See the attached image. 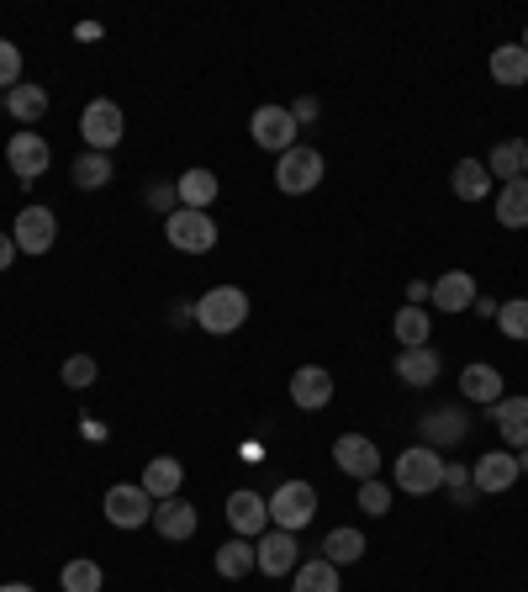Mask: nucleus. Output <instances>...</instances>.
<instances>
[{"label":"nucleus","instance_id":"2f4dec72","mask_svg":"<svg viewBox=\"0 0 528 592\" xmlns=\"http://www.w3.org/2000/svg\"><path fill=\"white\" fill-rule=\"evenodd\" d=\"M486 170H492V180H502V185L524 180V144H497L492 159H486Z\"/></svg>","mask_w":528,"mask_h":592},{"label":"nucleus","instance_id":"423d86ee","mask_svg":"<svg viewBox=\"0 0 528 592\" xmlns=\"http://www.w3.org/2000/svg\"><path fill=\"white\" fill-rule=\"evenodd\" d=\"M122 133H127V122H122L117 101H90L85 112H80V138H85V148H95V153H112V148L122 144Z\"/></svg>","mask_w":528,"mask_h":592},{"label":"nucleus","instance_id":"0eeeda50","mask_svg":"<svg viewBox=\"0 0 528 592\" xmlns=\"http://www.w3.org/2000/svg\"><path fill=\"white\" fill-rule=\"evenodd\" d=\"M101 508H106V524H112V530H144V524H153V498H148L138 481L112 487Z\"/></svg>","mask_w":528,"mask_h":592},{"label":"nucleus","instance_id":"aec40b11","mask_svg":"<svg viewBox=\"0 0 528 592\" xmlns=\"http://www.w3.org/2000/svg\"><path fill=\"white\" fill-rule=\"evenodd\" d=\"M439 371H444V360H439V350H428V344H417V350H402V355H397V382L402 386L439 382Z\"/></svg>","mask_w":528,"mask_h":592},{"label":"nucleus","instance_id":"79ce46f5","mask_svg":"<svg viewBox=\"0 0 528 592\" xmlns=\"http://www.w3.org/2000/svg\"><path fill=\"white\" fill-rule=\"evenodd\" d=\"M408 296H412V307H417V301H428V296H434V286H428V281H412Z\"/></svg>","mask_w":528,"mask_h":592},{"label":"nucleus","instance_id":"72a5a7b5","mask_svg":"<svg viewBox=\"0 0 528 592\" xmlns=\"http://www.w3.org/2000/svg\"><path fill=\"white\" fill-rule=\"evenodd\" d=\"M391 333L402 339V350H417V344L428 339V312H423V307H402L397 323H391Z\"/></svg>","mask_w":528,"mask_h":592},{"label":"nucleus","instance_id":"de8ad7c7","mask_svg":"<svg viewBox=\"0 0 528 592\" xmlns=\"http://www.w3.org/2000/svg\"><path fill=\"white\" fill-rule=\"evenodd\" d=\"M0 106H5V90H0Z\"/></svg>","mask_w":528,"mask_h":592},{"label":"nucleus","instance_id":"ddd939ff","mask_svg":"<svg viewBox=\"0 0 528 592\" xmlns=\"http://www.w3.org/2000/svg\"><path fill=\"white\" fill-rule=\"evenodd\" d=\"M254 561H260L264 577H291L296 566H301L296 534H291V530H269V534H260V545H254Z\"/></svg>","mask_w":528,"mask_h":592},{"label":"nucleus","instance_id":"473e14b6","mask_svg":"<svg viewBox=\"0 0 528 592\" xmlns=\"http://www.w3.org/2000/svg\"><path fill=\"white\" fill-rule=\"evenodd\" d=\"M59 582H64V592H101L106 571H101L95 561H85V556H80V561H69V566L59 571Z\"/></svg>","mask_w":528,"mask_h":592},{"label":"nucleus","instance_id":"4468645a","mask_svg":"<svg viewBox=\"0 0 528 592\" xmlns=\"http://www.w3.org/2000/svg\"><path fill=\"white\" fill-rule=\"evenodd\" d=\"M291 402L296 408H307V413H318L333 402V376H328L323 365H301L291 376Z\"/></svg>","mask_w":528,"mask_h":592},{"label":"nucleus","instance_id":"f8f14e48","mask_svg":"<svg viewBox=\"0 0 528 592\" xmlns=\"http://www.w3.org/2000/svg\"><path fill=\"white\" fill-rule=\"evenodd\" d=\"M333 466L344 476H354V481H370V476L381 471V449L365 434H344V440L333 444Z\"/></svg>","mask_w":528,"mask_h":592},{"label":"nucleus","instance_id":"7ed1b4c3","mask_svg":"<svg viewBox=\"0 0 528 592\" xmlns=\"http://www.w3.org/2000/svg\"><path fill=\"white\" fill-rule=\"evenodd\" d=\"M318 519V487L312 481H280L269 492V524L275 530H307Z\"/></svg>","mask_w":528,"mask_h":592},{"label":"nucleus","instance_id":"6ab92c4d","mask_svg":"<svg viewBox=\"0 0 528 592\" xmlns=\"http://www.w3.org/2000/svg\"><path fill=\"white\" fill-rule=\"evenodd\" d=\"M434 307L439 312H470L475 307V281H470L466 270H444L439 281H434Z\"/></svg>","mask_w":528,"mask_h":592},{"label":"nucleus","instance_id":"5701e85b","mask_svg":"<svg viewBox=\"0 0 528 592\" xmlns=\"http://www.w3.org/2000/svg\"><path fill=\"white\" fill-rule=\"evenodd\" d=\"M455 196H460V202H486V196H492V170H486V159H460V164H455Z\"/></svg>","mask_w":528,"mask_h":592},{"label":"nucleus","instance_id":"c756f323","mask_svg":"<svg viewBox=\"0 0 528 592\" xmlns=\"http://www.w3.org/2000/svg\"><path fill=\"white\" fill-rule=\"evenodd\" d=\"M112 175H117V170H112V159H106V153H95V148H85V153L74 159V185H80V191H101Z\"/></svg>","mask_w":528,"mask_h":592},{"label":"nucleus","instance_id":"a878e982","mask_svg":"<svg viewBox=\"0 0 528 592\" xmlns=\"http://www.w3.org/2000/svg\"><path fill=\"white\" fill-rule=\"evenodd\" d=\"M5 112L32 127V122L48 112V90H43V86H16V90H5Z\"/></svg>","mask_w":528,"mask_h":592},{"label":"nucleus","instance_id":"37998d69","mask_svg":"<svg viewBox=\"0 0 528 592\" xmlns=\"http://www.w3.org/2000/svg\"><path fill=\"white\" fill-rule=\"evenodd\" d=\"M0 592H32L27 582H0Z\"/></svg>","mask_w":528,"mask_h":592},{"label":"nucleus","instance_id":"a19ab883","mask_svg":"<svg viewBox=\"0 0 528 592\" xmlns=\"http://www.w3.org/2000/svg\"><path fill=\"white\" fill-rule=\"evenodd\" d=\"M11 260H16V238L0 234V270H11Z\"/></svg>","mask_w":528,"mask_h":592},{"label":"nucleus","instance_id":"bb28decb","mask_svg":"<svg viewBox=\"0 0 528 592\" xmlns=\"http://www.w3.org/2000/svg\"><path fill=\"white\" fill-rule=\"evenodd\" d=\"M254 545H249V539H228V545H222V550H217V577H228V582H238V577H249V571H254Z\"/></svg>","mask_w":528,"mask_h":592},{"label":"nucleus","instance_id":"49530a36","mask_svg":"<svg viewBox=\"0 0 528 592\" xmlns=\"http://www.w3.org/2000/svg\"><path fill=\"white\" fill-rule=\"evenodd\" d=\"M524 48H528V27H524Z\"/></svg>","mask_w":528,"mask_h":592},{"label":"nucleus","instance_id":"f3484780","mask_svg":"<svg viewBox=\"0 0 528 592\" xmlns=\"http://www.w3.org/2000/svg\"><path fill=\"white\" fill-rule=\"evenodd\" d=\"M228 524H233L238 539L264 534V524H269V503H264L260 492H233V498H228Z\"/></svg>","mask_w":528,"mask_h":592},{"label":"nucleus","instance_id":"b1692460","mask_svg":"<svg viewBox=\"0 0 528 592\" xmlns=\"http://www.w3.org/2000/svg\"><path fill=\"white\" fill-rule=\"evenodd\" d=\"M460 440H466V413L460 408H439V413L423 418V444L444 449V444H460Z\"/></svg>","mask_w":528,"mask_h":592},{"label":"nucleus","instance_id":"4be33fe9","mask_svg":"<svg viewBox=\"0 0 528 592\" xmlns=\"http://www.w3.org/2000/svg\"><path fill=\"white\" fill-rule=\"evenodd\" d=\"M217 175L211 170H185V175L175 180V196H180V207H191V212H206L211 202H217Z\"/></svg>","mask_w":528,"mask_h":592},{"label":"nucleus","instance_id":"cd10ccee","mask_svg":"<svg viewBox=\"0 0 528 592\" xmlns=\"http://www.w3.org/2000/svg\"><path fill=\"white\" fill-rule=\"evenodd\" d=\"M497 223H502V228H528V180H513V185H502V196H497Z\"/></svg>","mask_w":528,"mask_h":592},{"label":"nucleus","instance_id":"ea45409f","mask_svg":"<svg viewBox=\"0 0 528 592\" xmlns=\"http://www.w3.org/2000/svg\"><path fill=\"white\" fill-rule=\"evenodd\" d=\"M291 117H296V127H301V122H312V117H318V95H301V101L291 106Z\"/></svg>","mask_w":528,"mask_h":592},{"label":"nucleus","instance_id":"412c9836","mask_svg":"<svg viewBox=\"0 0 528 592\" xmlns=\"http://www.w3.org/2000/svg\"><path fill=\"white\" fill-rule=\"evenodd\" d=\"M460 391H466L470 402L492 408V402H502V371L497 365H466L460 371Z\"/></svg>","mask_w":528,"mask_h":592},{"label":"nucleus","instance_id":"20e7f679","mask_svg":"<svg viewBox=\"0 0 528 592\" xmlns=\"http://www.w3.org/2000/svg\"><path fill=\"white\" fill-rule=\"evenodd\" d=\"M328 175V164H323V153L318 148H307V144H296L280 153V164H275V185L286 191V196H307V191H318Z\"/></svg>","mask_w":528,"mask_h":592},{"label":"nucleus","instance_id":"7c9ffc66","mask_svg":"<svg viewBox=\"0 0 528 592\" xmlns=\"http://www.w3.org/2000/svg\"><path fill=\"white\" fill-rule=\"evenodd\" d=\"M291 592H338V566H328V561H307V566H296Z\"/></svg>","mask_w":528,"mask_h":592},{"label":"nucleus","instance_id":"58836bf2","mask_svg":"<svg viewBox=\"0 0 528 592\" xmlns=\"http://www.w3.org/2000/svg\"><path fill=\"white\" fill-rule=\"evenodd\" d=\"M444 487H455V503H470V466H444Z\"/></svg>","mask_w":528,"mask_h":592},{"label":"nucleus","instance_id":"c03bdc74","mask_svg":"<svg viewBox=\"0 0 528 592\" xmlns=\"http://www.w3.org/2000/svg\"><path fill=\"white\" fill-rule=\"evenodd\" d=\"M518 471H528V449H518Z\"/></svg>","mask_w":528,"mask_h":592},{"label":"nucleus","instance_id":"4c0bfd02","mask_svg":"<svg viewBox=\"0 0 528 592\" xmlns=\"http://www.w3.org/2000/svg\"><path fill=\"white\" fill-rule=\"evenodd\" d=\"M64 382L74 386V391H85L95 382V355H69L64 360Z\"/></svg>","mask_w":528,"mask_h":592},{"label":"nucleus","instance_id":"2eb2a0df","mask_svg":"<svg viewBox=\"0 0 528 592\" xmlns=\"http://www.w3.org/2000/svg\"><path fill=\"white\" fill-rule=\"evenodd\" d=\"M180 481H185V466H180L175 455H153L144 466V481L138 487H144L153 503H164V498H180Z\"/></svg>","mask_w":528,"mask_h":592},{"label":"nucleus","instance_id":"39448f33","mask_svg":"<svg viewBox=\"0 0 528 592\" xmlns=\"http://www.w3.org/2000/svg\"><path fill=\"white\" fill-rule=\"evenodd\" d=\"M164 238L175 243L180 254H211L217 249V223H211V212L175 207L164 217Z\"/></svg>","mask_w":528,"mask_h":592},{"label":"nucleus","instance_id":"393cba45","mask_svg":"<svg viewBox=\"0 0 528 592\" xmlns=\"http://www.w3.org/2000/svg\"><path fill=\"white\" fill-rule=\"evenodd\" d=\"M492 80L497 86H528V48L524 43H502L492 54Z\"/></svg>","mask_w":528,"mask_h":592},{"label":"nucleus","instance_id":"a18cd8bd","mask_svg":"<svg viewBox=\"0 0 528 592\" xmlns=\"http://www.w3.org/2000/svg\"><path fill=\"white\" fill-rule=\"evenodd\" d=\"M524 180H528V144H524Z\"/></svg>","mask_w":528,"mask_h":592},{"label":"nucleus","instance_id":"a211bd4d","mask_svg":"<svg viewBox=\"0 0 528 592\" xmlns=\"http://www.w3.org/2000/svg\"><path fill=\"white\" fill-rule=\"evenodd\" d=\"M492 423L513 449H528V397H502L492 402Z\"/></svg>","mask_w":528,"mask_h":592},{"label":"nucleus","instance_id":"f257e3e1","mask_svg":"<svg viewBox=\"0 0 528 592\" xmlns=\"http://www.w3.org/2000/svg\"><path fill=\"white\" fill-rule=\"evenodd\" d=\"M391 476H397V487H402L408 498H428V492H439L444 487V455L434 449V444H412V449L397 455Z\"/></svg>","mask_w":528,"mask_h":592},{"label":"nucleus","instance_id":"6e6552de","mask_svg":"<svg viewBox=\"0 0 528 592\" xmlns=\"http://www.w3.org/2000/svg\"><path fill=\"white\" fill-rule=\"evenodd\" d=\"M11 238H16V254H48L54 238H59V217L54 207H22L16 223H11Z\"/></svg>","mask_w":528,"mask_h":592},{"label":"nucleus","instance_id":"dca6fc26","mask_svg":"<svg viewBox=\"0 0 528 592\" xmlns=\"http://www.w3.org/2000/svg\"><path fill=\"white\" fill-rule=\"evenodd\" d=\"M153 530L164 534V539H191V534L202 530V519H196V508L185 503V498H164V503H153Z\"/></svg>","mask_w":528,"mask_h":592},{"label":"nucleus","instance_id":"c9c22d12","mask_svg":"<svg viewBox=\"0 0 528 592\" xmlns=\"http://www.w3.org/2000/svg\"><path fill=\"white\" fill-rule=\"evenodd\" d=\"M359 508H365L370 519L391 513V487H386V481H376V476H370V481H359Z\"/></svg>","mask_w":528,"mask_h":592},{"label":"nucleus","instance_id":"c85d7f7f","mask_svg":"<svg viewBox=\"0 0 528 592\" xmlns=\"http://www.w3.org/2000/svg\"><path fill=\"white\" fill-rule=\"evenodd\" d=\"M359 556H365V534L359 530H333L323 539V561L328 566H354Z\"/></svg>","mask_w":528,"mask_h":592},{"label":"nucleus","instance_id":"f704fd0d","mask_svg":"<svg viewBox=\"0 0 528 592\" xmlns=\"http://www.w3.org/2000/svg\"><path fill=\"white\" fill-rule=\"evenodd\" d=\"M497 323L507 339H518V344H528V296H513V301H502L497 307Z\"/></svg>","mask_w":528,"mask_h":592},{"label":"nucleus","instance_id":"9b49d317","mask_svg":"<svg viewBox=\"0 0 528 592\" xmlns=\"http://www.w3.org/2000/svg\"><path fill=\"white\" fill-rule=\"evenodd\" d=\"M518 476H524L518 471V455H513V449H492V455H481V460L470 466V487L486 492V498H497V492H507Z\"/></svg>","mask_w":528,"mask_h":592},{"label":"nucleus","instance_id":"f03ea898","mask_svg":"<svg viewBox=\"0 0 528 592\" xmlns=\"http://www.w3.org/2000/svg\"><path fill=\"white\" fill-rule=\"evenodd\" d=\"M196 323H202L211 339L238 333V328L249 323V292H238V286H211V292L196 301Z\"/></svg>","mask_w":528,"mask_h":592},{"label":"nucleus","instance_id":"e433bc0d","mask_svg":"<svg viewBox=\"0 0 528 592\" xmlns=\"http://www.w3.org/2000/svg\"><path fill=\"white\" fill-rule=\"evenodd\" d=\"M22 86V48L11 37H0V90H16Z\"/></svg>","mask_w":528,"mask_h":592},{"label":"nucleus","instance_id":"9d476101","mask_svg":"<svg viewBox=\"0 0 528 592\" xmlns=\"http://www.w3.org/2000/svg\"><path fill=\"white\" fill-rule=\"evenodd\" d=\"M5 164L16 170V180H27V185H32V180L54 164V148L43 144L32 127H22V133H11V144H5Z\"/></svg>","mask_w":528,"mask_h":592},{"label":"nucleus","instance_id":"1a4fd4ad","mask_svg":"<svg viewBox=\"0 0 528 592\" xmlns=\"http://www.w3.org/2000/svg\"><path fill=\"white\" fill-rule=\"evenodd\" d=\"M249 138H254L260 148H269V153H286V148H296L291 106H260V112L249 117Z\"/></svg>","mask_w":528,"mask_h":592}]
</instances>
